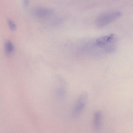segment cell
Here are the masks:
<instances>
[{
  "label": "cell",
  "instance_id": "cell-1",
  "mask_svg": "<svg viewBox=\"0 0 133 133\" xmlns=\"http://www.w3.org/2000/svg\"><path fill=\"white\" fill-rule=\"evenodd\" d=\"M117 38L114 34L103 36L98 38L96 41V44L102 49L104 51L108 53L114 52L115 50Z\"/></svg>",
  "mask_w": 133,
  "mask_h": 133
},
{
  "label": "cell",
  "instance_id": "cell-2",
  "mask_svg": "<svg viewBox=\"0 0 133 133\" xmlns=\"http://www.w3.org/2000/svg\"><path fill=\"white\" fill-rule=\"evenodd\" d=\"M121 15L118 11H110L102 13L96 19V25L99 28L103 27L118 19Z\"/></svg>",
  "mask_w": 133,
  "mask_h": 133
},
{
  "label": "cell",
  "instance_id": "cell-3",
  "mask_svg": "<svg viewBox=\"0 0 133 133\" xmlns=\"http://www.w3.org/2000/svg\"><path fill=\"white\" fill-rule=\"evenodd\" d=\"M88 97V93L85 91L82 92L80 95L73 112L74 116H78L82 112L86 105Z\"/></svg>",
  "mask_w": 133,
  "mask_h": 133
},
{
  "label": "cell",
  "instance_id": "cell-4",
  "mask_svg": "<svg viewBox=\"0 0 133 133\" xmlns=\"http://www.w3.org/2000/svg\"><path fill=\"white\" fill-rule=\"evenodd\" d=\"M32 12L33 14L35 17L40 18L47 17L53 13V11L51 9L40 7L34 8Z\"/></svg>",
  "mask_w": 133,
  "mask_h": 133
},
{
  "label": "cell",
  "instance_id": "cell-5",
  "mask_svg": "<svg viewBox=\"0 0 133 133\" xmlns=\"http://www.w3.org/2000/svg\"><path fill=\"white\" fill-rule=\"evenodd\" d=\"M102 114L99 111H97L94 113V118L93 128L96 130H97L101 126Z\"/></svg>",
  "mask_w": 133,
  "mask_h": 133
},
{
  "label": "cell",
  "instance_id": "cell-6",
  "mask_svg": "<svg viewBox=\"0 0 133 133\" xmlns=\"http://www.w3.org/2000/svg\"><path fill=\"white\" fill-rule=\"evenodd\" d=\"M5 52L7 55H10L13 52L14 47L12 42L9 40L6 42L5 45Z\"/></svg>",
  "mask_w": 133,
  "mask_h": 133
},
{
  "label": "cell",
  "instance_id": "cell-7",
  "mask_svg": "<svg viewBox=\"0 0 133 133\" xmlns=\"http://www.w3.org/2000/svg\"><path fill=\"white\" fill-rule=\"evenodd\" d=\"M58 94L59 97L61 98H63L65 97L66 91L65 88L63 87H61L58 89Z\"/></svg>",
  "mask_w": 133,
  "mask_h": 133
},
{
  "label": "cell",
  "instance_id": "cell-8",
  "mask_svg": "<svg viewBox=\"0 0 133 133\" xmlns=\"http://www.w3.org/2000/svg\"><path fill=\"white\" fill-rule=\"evenodd\" d=\"M8 22L10 29L12 31L15 30L16 29V25L11 20H9Z\"/></svg>",
  "mask_w": 133,
  "mask_h": 133
},
{
  "label": "cell",
  "instance_id": "cell-9",
  "mask_svg": "<svg viewBox=\"0 0 133 133\" xmlns=\"http://www.w3.org/2000/svg\"><path fill=\"white\" fill-rule=\"evenodd\" d=\"M24 4L25 6H27L28 4L29 0H24Z\"/></svg>",
  "mask_w": 133,
  "mask_h": 133
}]
</instances>
